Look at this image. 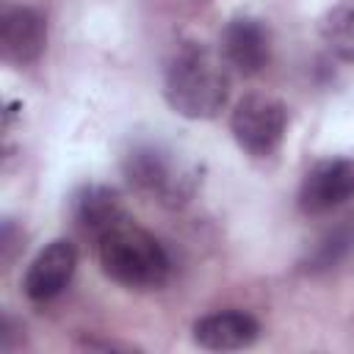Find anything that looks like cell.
<instances>
[{"label": "cell", "mask_w": 354, "mask_h": 354, "mask_svg": "<svg viewBox=\"0 0 354 354\" xmlns=\"http://www.w3.org/2000/svg\"><path fill=\"white\" fill-rule=\"evenodd\" d=\"M163 97L169 108L185 119H213L230 97L227 61L205 44H180L166 64Z\"/></svg>", "instance_id": "obj_1"}, {"label": "cell", "mask_w": 354, "mask_h": 354, "mask_svg": "<svg viewBox=\"0 0 354 354\" xmlns=\"http://www.w3.org/2000/svg\"><path fill=\"white\" fill-rule=\"evenodd\" d=\"M94 241L100 268L113 282L130 290H155L169 279L171 260L163 243L144 227L133 224L127 216Z\"/></svg>", "instance_id": "obj_2"}, {"label": "cell", "mask_w": 354, "mask_h": 354, "mask_svg": "<svg viewBox=\"0 0 354 354\" xmlns=\"http://www.w3.org/2000/svg\"><path fill=\"white\" fill-rule=\"evenodd\" d=\"M122 171L136 191L169 207L188 202L196 188V171L160 144H136L124 155Z\"/></svg>", "instance_id": "obj_3"}, {"label": "cell", "mask_w": 354, "mask_h": 354, "mask_svg": "<svg viewBox=\"0 0 354 354\" xmlns=\"http://www.w3.org/2000/svg\"><path fill=\"white\" fill-rule=\"evenodd\" d=\"M230 130L243 152L252 158H268L285 138L288 108L268 94H246L230 116Z\"/></svg>", "instance_id": "obj_4"}, {"label": "cell", "mask_w": 354, "mask_h": 354, "mask_svg": "<svg viewBox=\"0 0 354 354\" xmlns=\"http://www.w3.org/2000/svg\"><path fill=\"white\" fill-rule=\"evenodd\" d=\"M354 199V158L318 160L301 180L299 207L307 216H324Z\"/></svg>", "instance_id": "obj_5"}, {"label": "cell", "mask_w": 354, "mask_h": 354, "mask_svg": "<svg viewBox=\"0 0 354 354\" xmlns=\"http://www.w3.org/2000/svg\"><path fill=\"white\" fill-rule=\"evenodd\" d=\"M75 268H77L75 243L58 238V241L47 243L30 260V266L25 271V279H22V290L30 301H50L72 282Z\"/></svg>", "instance_id": "obj_6"}, {"label": "cell", "mask_w": 354, "mask_h": 354, "mask_svg": "<svg viewBox=\"0 0 354 354\" xmlns=\"http://www.w3.org/2000/svg\"><path fill=\"white\" fill-rule=\"evenodd\" d=\"M221 58L230 69L241 75H257L271 58V36L268 28L254 17H235L227 22L221 33Z\"/></svg>", "instance_id": "obj_7"}, {"label": "cell", "mask_w": 354, "mask_h": 354, "mask_svg": "<svg viewBox=\"0 0 354 354\" xmlns=\"http://www.w3.org/2000/svg\"><path fill=\"white\" fill-rule=\"evenodd\" d=\"M47 44V25L44 17L28 6H14L3 11L0 19V50L3 58L11 64H30L41 55Z\"/></svg>", "instance_id": "obj_8"}, {"label": "cell", "mask_w": 354, "mask_h": 354, "mask_svg": "<svg viewBox=\"0 0 354 354\" xmlns=\"http://www.w3.org/2000/svg\"><path fill=\"white\" fill-rule=\"evenodd\" d=\"M260 324L243 310H221L194 324V340L207 351H238L257 340Z\"/></svg>", "instance_id": "obj_9"}, {"label": "cell", "mask_w": 354, "mask_h": 354, "mask_svg": "<svg viewBox=\"0 0 354 354\" xmlns=\"http://www.w3.org/2000/svg\"><path fill=\"white\" fill-rule=\"evenodd\" d=\"M127 213H124L116 191H111L105 185H88L75 196V221L91 238L102 235L108 227H113Z\"/></svg>", "instance_id": "obj_10"}, {"label": "cell", "mask_w": 354, "mask_h": 354, "mask_svg": "<svg viewBox=\"0 0 354 354\" xmlns=\"http://www.w3.org/2000/svg\"><path fill=\"white\" fill-rule=\"evenodd\" d=\"M321 36L340 61L354 64V0H340L326 11L321 22Z\"/></svg>", "instance_id": "obj_11"}, {"label": "cell", "mask_w": 354, "mask_h": 354, "mask_svg": "<svg viewBox=\"0 0 354 354\" xmlns=\"http://www.w3.org/2000/svg\"><path fill=\"white\" fill-rule=\"evenodd\" d=\"M351 249H354V218H346L315 243V249L307 257V268L326 271V268L337 266L343 257H348Z\"/></svg>", "instance_id": "obj_12"}]
</instances>
